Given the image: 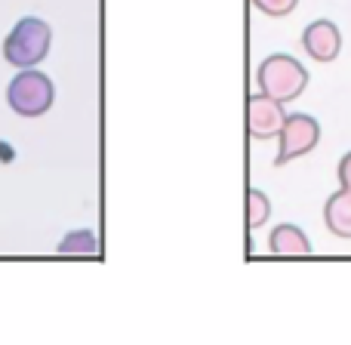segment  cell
I'll return each mask as SVG.
<instances>
[{
    "label": "cell",
    "mask_w": 351,
    "mask_h": 345,
    "mask_svg": "<svg viewBox=\"0 0 351 345\" xmlns=\"http://www.w3.org/2000/svg\"><path fill=\"white\" fill-rule=\"evenodd\" d=\"M256 84H259V93L278 99V102H293L305 93L308 86V71L299 59L287 53H274L268 59L259 62L256 68Z\"/></svg>",
    "instance_id": "cell-1"
},
{
    "label": "cell",
    "mask_w": 351,
    "mask_h": 345,
    "mask_svg": "<svg viewBox=\"0 0 351 345\" xmlns=\"http://www.w3.org/2000/svg\"><path fill=\"white\" fill-rule=\"evenodd\" d=\"M49 43H53V28L37 16H25L16 22V28L3 40V62L16 68H34L47 59Z\"/></svg>",
    "instance_id": "cell-2"
},
{
    "label": "cell",
    "mask_w": 351,
    "mask_h": 345,
    "mask_svg": "<svg viewBox=\"0 0 351 345\" xmlns=\"http://www.w3.org/2000/svg\"><path fill=\"white\" fill-rule=\"evenodd\" d=\"M6 102L19 117H40L53 108L56 86L37 68H19V74L6 86Z\"/></svg>",
    "instance_id": "cell-3"
},
{
    "label": "cell",
    "mask_w": 351,
    "mask_h": 345,
    "mask_svg": "<svg viewBox=\"0 0 351 345\" xmlns=\"http://www.w3.org/2000/svg\"><path fill=\"white\" fill-rule=\"evenodd\" d=\"M280 145L274 154V167H284L296 158H305L308 152H315L321 142V123L311 115H287L284 127L278 133Z\"/></svg>",
    "instance_id": "cell-4"
},
{
    "label": "cell",
    "mask_w": 351,
    "mask_h": 345,
    "mask_svg": "<svg viewBox=\"0 0 351 345\" xmlns=\"http://www.w3.org/2000/svg\"><path fill=\"white\" fill-rule=\"evenodd\" d=\"M284 102L265 96V93H256V96L247 99V133L253 139H274L284 127Z\"/></svg>",
    "instance_id": "cell-5"
},
{
    "label": "cell",
    "mask_w": 351,
    "mask_h": 345,
    "mask_svg": "<svg viewBox=\"0 0 351 345\" xmlns=\"http://www.w3.org/2000/svg\"><path fill=\"white\" fill-rule=\"evenodd\" d=\"M302 49L315 62H336L342 53V34L330 19H315L308 28L302 31Z\"/></svg>",
    "instance_id": "cell-6"
},
{
    "label": "cell",
    "mask_w": 351,
    "mask_h": 345,
    "mask_svg": "<svg viewBox=\"0 0 351 345\" xmlns=\"http://www.w3.org/2000/svg\"><path fill=\"white\" fill-rule=\"evenodd\" d=\"M268 250L274 256H308L311 253V241L299 225L284 222L268 235Z\"/></svg>",
    "instance_id": "cell-7"
},
{
    "label": "cell",
    "mask_w": 351,
    "mask_h": 345,
    "mask_svg": "<svg viewBox=\"0 0 351 345\" xmlns=\"http://www.w3.org/2000/svg\"><path fill=\"white\" fill-rule=\"evenodd\" d=\"M324 225H327L330 235L336 237H351V191L339 188L336 194H330L327 204H324Z\"/></svg>",
    "instance_id": "cell-8"
},
{
    "label": "cell",
    "mask_w": 351,
    "mask_h": 345,
    "mask_svg": "<svg viewBox=\"0 0 351 345\" xmlns=\"http://www.w3.org/2000/svg\"><path fill=\"white\" fill-rule=\"evenodd\" d=\"M96 250H99V243H96V235H93L90 228L68 231V235L59 241L62 256H96Z\"/></svg>",
    "instance_id": "cell-9"
},
{
    "label": "cell",
    "mask_w": 351,
    "mask_h": 345,
    "mask_svg": "<svg viewBox=\"0 0 351 345\" xmlns=\"http://www.w3.org/2000/svg\"><path fill=\"white\" fill-rule=\"evenodd\" d=\"M268 213H271V200L265 198V191L259 188H250L247 191V228H262L268 222Z\"/></svg>",
    "instance_id": "cell-10"
},
{
    "label": "cell",
    "mask_w": 351,
    "mask_h": 345,
    "mask_svg": "<svg viewBox=\"0 0 351 345\" xmlns=\"http://www.w3.org/2000/svg\"><path fill=\"white\" fill-rule=\"evenodd\" d=\"M250 3H253L259 12H265V16L284 19V16H290V12L296 10L299 0H250Z\"/></svg>",
    "instance_id": "cell-11"
},
{
    "label": "cell",
    "mask_w": 351,
    "mask_h": 345,
    "mask_svg": "<svg viewBox=\"0 0 351 345\" xmlns=\"http://www.w3.org/2000/svg\"><path fill=\"white\" fill-rule=\"evenodd\" d=\"M336 176H339V185H342V188H348V191H351V152L339 160V170H336Z\"/></svg>",
    "instance_id": "cell-12"
}]
</instances>
